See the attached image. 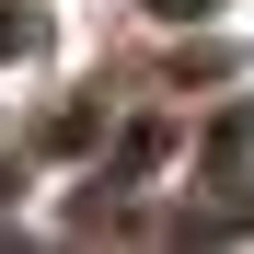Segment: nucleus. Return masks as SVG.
Wrapping results in <instances>:
<instances>
[{"label":"nucleus","mask_w":254,"mask_h":254,"mask_svg":"<svg viewBox=\"0 0 254 254\" xmlns=\"http://www.w3.org/2000/svg\"><path fill=\"white\" fill-rule=\"evenodd\" d=\"M162 12H196V0H162Z\"/></svg>","instance_id":"f257e3e1"}]
</instances>
